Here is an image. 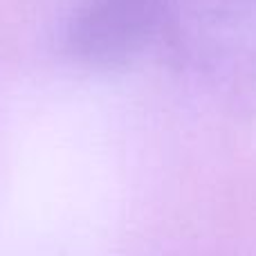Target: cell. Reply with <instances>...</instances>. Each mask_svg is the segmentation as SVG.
Returning a JSON list of instances; mask_svg holds the SVG:
<instances>
[{"label": "cell", "mask_w": 256, "mask_h": 256, "mask_svg": "<svg viewBox=\"0 0 256 256\" xmlns=\"http://www.w3.org/2000/svg\"><path fill=\"white\" fill-rule=\"evenodd\" d=\"M171 0H81L63 34L74 63L94 70L124 68L164 40Z\"/></svg>", "instance_id": "cell-2"}, {"label": "cell", "mask_w": 256, "mask_h": 256, "mask_svg": "<svg viewBox=\"0 0 256 256\" xmlns=\"http://www.w3.org/2000/svg\"><path fill=\"white\" fill-rule=\"evenodd\" d=\"M162 43L214 81H252L256 0H171Z\"/></svg>", "instance_id": "cell-1"}]
</instances>
